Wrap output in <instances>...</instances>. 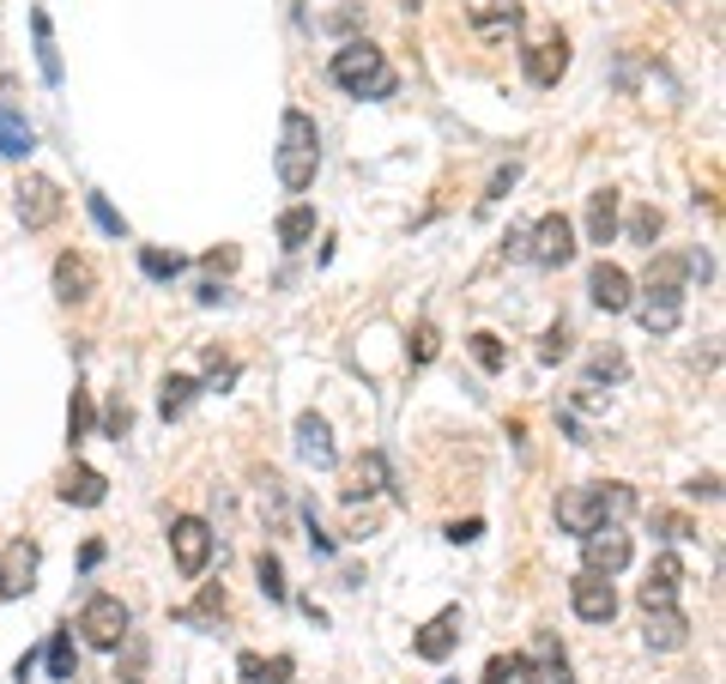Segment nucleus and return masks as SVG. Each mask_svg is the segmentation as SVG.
<instances>
[{
  "instance_id": "473e14b6",
  "label": "nucleus",
  "mask_w": 726,
  "mask_h": 684,
  "mask_svg": "<svg viewBox=\"0 0 726 684\" xmlns=\"http://www.w3.org/2000/svg\"><path fill=\"white\" fill-rule=\"evenodd\" d=\"M472 364H479V369H491V376H496V369L508 364L503 340H496V333H472Z\"/></svg>"
},
{
  "instance_id": "a18cd8bd",
  "label": "nucleus",
  "mask_w": 726,
  "mask_h": 684,
  "mask_svg": "<svg viewBox=\"0 0 726 684\" xmlns=\"http://www.w3.org/2000/svg\"><path fill=\"white\" fill-rule=\"evenodd\" d=\"M660 533H666V540H690V533H696V527H690L684 515H660Z\"/></svg>"
},
{
  "instance_id": "4c0bfd02",
  "label": "nucleus",
  "mask_w": 726,
  "mask_h": 684,
  "mask_svg": "<svg viewBox=\"0 0 726 684\" xmlns=\"http://www.w3.org/2000/svg\"><path fill=\"white\" fill-rule=\"evenodd\" d=\"M231 382H236V357L207 352V388H231Z\"/></svg>"
},
{
  "instance_id": "79ce46f5",
  "label": "nucleus",
  "mask_w": 726,
  "mask_h": 684,
  "mask_svg": "<svg viewBox=\"0 0 726 684\" xmlns=\"http://www.w3.org/2000/svg\"><path fill=\"white\" fill-rule=\"evenodd\" d=\"M236 261H243V255H236L231 243H224V249H207V273H236Z\"/></svg>"
},
{
  "instance_id": "bb28decb",
  "label": "nucleus",
  "mask_w": 726,
  "mask_h": 684,
  "mask_svg": "<svg viewBox=\"0 0 726 684\" xmlns=\"http://www.w3.org/2000/svg\"><path fill=\"white\" fill-rule=\"evenodd\" d=\"M309 237H315V207H291V212H279V243H285V249H303Z\"/></svg>"
},
{
  "instance_id": "a19ab883",
  "label": "nucleus",
  "mask_w": 726,
  "mask_h": 684,
  "mask_svg": "<svg viewBox=\"0 0 726 684\" xmlns=\"http://www.w3.org/2000/svg\"><path fill=\"white\" fill-rule=\"evenodd\" d=\"M539 357H544V364L570 357V333H563V328H551V333H544V345H539Z\"/></svg>"
},
{
  "instance_id": "c9c22d12",
  "label": "nucleus",
  "mask_w": 726,
  "mask_h": 684,
  "mask_svg": "<svg viewBox=\"0 0 726 684\" xmlns=\"http://www.w3.org/2000/svg\"><path fill=\"white\" fill-rule=\"evenodd\" d=\"M599 497H606V521H623V515H635V491H630V485H599Z\"/></svg>"
},
{
  "instance_id": "393cba45",
  "label": "nucleus",
  "mask_w": 726,
  "mask_h": 684,
  "mask_svg": "<svg viewBox=\"0 0 726 684\" xmlns=\"http://www.w3.org/2000/svg\"><path fill=\"white\" fill-rule=\"evenodd\" d=\"M31 31H37V67H43V80L61 85V49H55V31H49V13H31Z\"/></svg>"
},
{
  "instance_id": "f3484780",
  "label": "nucleus",
  "mask_w": 726,
  "mask_h": 684,
  "mask_svg": "<svg viewBox=\"0 0 726 684\" xmlns=\"http://www.w3.org/2000/svg\"><path fill=\"white\" fill-rule=\"evenodd\" d=\"M563 73H570V43L563 37H544V43L527 49V80L532 85H558Z\"/></svg>"
},
{
  "instance_id": "de8ad7c7",
  "label": "nucleus",
  "mask_w": 726,
  "mask_h": 684,
  "mask_svg": "<svg viewBox=\"0 0 726 684\" xmlns=\"http://www.w3.org/2000/svg\"><path fill=\"white\" fill-rule=\"evenodd\" d=\"M0 104H7V80H0Z\"/></svg>"
},
{
  "instance_id": "b1692460",
  "label": "nucleus",
  "mask_w": 726,
  "mask_h": 684,
  "mask_svg": "<svg viewBox=\"0 0 726 684\" xmlns=\"http://www.w3.org/2000/svg\"><path fill=\"white\" fill-rule=\"evenodd\" d=\"M236 672H243L248 684H291V654H272V660H260V654H243L236 660Z\"/></svg>"
},
{
  "instance_id": "aec40b11",
  "label": "nucleus",
  "mask_w": 726,
  "mask_h": 684,
  "mask_svg": "<svg viewBox=\"0 0 726 684\" xmlns=\"http://www.w3.org/2000/svg\"><path fill=\"white\" fill-rule=\"evenodd\" d=\"M61 497L79 503V509H97V503L109 497V479L97 473V467H73V473L61 479Z\"/></svg>"
},
{
  "instance_id": "49530a36",
  "label": "nucleus",
  "mask_w": 726,
  "mask_h": 684,
  "mask_svg": "<svg viewBox=\"0 0 726 684\" xmlns=\"http://www.w3.org/2000/svg\"><path fill=\"white\" fill-rule=\"evenodd\" d=\"M479 533H484V521H454V527H448V540H454V545H472Z\"/></svg>"
},
{
  "instance_id": "20e7f679",
  "label": "nucleus",
  "mask_w": 726,
  "mask_h": 684,
  "mask_svg": "<svg viewBox=\"0 0 726 684\" xmlns=\"http://www.w3.org/2000/svg\"><path fill=\"white\" fill-rule=\"evenodd\" d=\"M520 255H527L532 267H570L575 261V224L563 219V212H544L527 237H520Z\"/></svg>"
},
{
  "instance_id": "c756f323",
  "label": "nucleus",
  "mask_w": 726,
  "mask_h": 684,
  "mask_svg": "<svg viewBox=\"0 0 726 684\" xmlns=\"http://www.w3.org/2000/svg\"><path fill=\"white\" fill-rule=\"evenodd\" d=\"M91 431H97V406H91L85 388H73V406H67V436H73V443H85Z\"/></svg>"
},
{
  "instance_id": "f704fd0d",
  "label": "nucleus",
  "mask_w": 726,
  "mask_h": 684,
  "mask_svg": "<svg viewBox=\"0 0 726 684\" xmlns=\"http://www.w3.org/2000/svg\"><path fill=\"white\" fill-rule=\"evenodd\" d=\"M212 612H224V588H219V581L200 593V605H182L176 618H182V624H200V618H212Z\"/></svg>"
},
{
  "instance_id": "09e8293b",
  "label": "nucleus",
  "mask_w": 726,
  "mask_h": 684,
  "mask_svg": "<svg viewBox=\"0 0 726 684\" xmlns=\"http://www.w3.org/2000/svg\"><path fill=\"white\" fill-rule=\"evenodd\" d=\"M406 7H418V0H406Z\"/></svg>"
},
{
  "instance_id": "1a4fd4ad",
  "label": "nucleus",
  "mask_w": 726,
  "mask_h": 684,
  "mask_svg": "<svg viewBox=\"0 0 726 684\" xmlns=\"http://www.w3.org/2000/svg\"><path fill=\"white\" fill-rule=\"evenodd\" d=\"M570 605H575V618H587V624H611V618H618V593H611V576H594V569H582V576L570 581Z\"/></svg>"
},
{
  "instance_id": "cd10ccee",
  "label": "nucleus",
  "mask_w": 726,
  "mask_h": 684,
  "mask_svg": "<svg viewBox=\"0 0 726 684\" xmlns=\"http://www.w3.org/2000/svg\"><path fill=\"white\" fill-rule=\"evenodd\" d=\"M684 279H690V261H684V255H654V261H648V279H642V285L684 291Z\"/></svg>"
},
{
  "instance_id": "a878e982",
  "label": "nucleus",
  "mask_w": 726,
  "mask_h": 684,
  "mask_svg": "<svg viewBox=\"0 0 726 684\" xmlns=\"http://www.w3.org/2000/svg\"><path fill=\"white\" fill-rule=\"evenodd\" d=\"M195 394H200V382H195V376H164V394H157V412H164V418H182V412L195 406Z\"/></svg>"
},
{
  "instance_id": "dca6fc26",
  "label": "nucleus",
  "mask_w": 726,
  "mask_h": 684,
  "mask_svg": "<svg viewBox=\"0 0 726 684\" xmlns=\"http://www.w3.org/2000/svg\"><path fill=\"white\" fill-rule=\"evenodd\" d=\"M91 291H97V267H91V255H61V261H55V297L85 303Z\"/></svg>"
},
{
  "instance_id": "423d86ee",
  "label": "nucleus",
  "mask_w": 726,
  "mask_h": 684,
  "mask_svg": "<svg viewBox=\"0 0 726 684\" xmlns=\"http://www.w3.org/2000/svg\"><path fill=\"white\" fill-rule=\"evenodd\" d=\"M169 552H176L182 576H200L212 557V527L200 521V515H176V521H169Z\"/></svg>"
},
{
  "instance_id": "f8f14e48",
  "label": "nucleus",
  "mask_w": 726,
  "mask_h": 684,
  "mask_svg": "<svg viewBox=\"0 0 726 684\" xmlns=\"http://www.w3.org/2000/svg\"><path fill=\"white\" fill-rule=\"evenodd\" d=\"M630 303L648 333H672L678 316H684V291H666V285H642V297H630Z\"/></svg>"
},
{
  "instance_id": "5701e85b",
  "label": "nucleus",
  "mask_w": 726,
  "mask_h": 684,
  "mask_svg": "<svg viewBox=\"0 0 726 684\" xmlns=\"http://www.w3.org/2000/svg\"><path fill=\"white\" fill-rule=\"evenodd\" d=\"M31 145H37L31 121L19 116V109H7V104H0V158H25Z\"/></svg>"
},
{
  "instance_id": "9b49d317",
  "label": "nucleus",
  "mask_w": 726,
  "mask_h": 684,
  "mask_svg": "<svg viewBox=\"0 0 726 684\" xmlns=\"http://www.w3.org/2000/svg\"><path fill=\"white\" fill-rule=\"evenodd\" d=\"M346 503H370V497H382V491H388V455H382V448H363L358 461L346 467Z\"/></svg>"
},
{
  "instance_id": "7c9ffc66",
  "label": "nucleus",
  "mask_w": 726,
  "mask_h": 684,
  "mask_svg": "<svg viewBox=\"0 0 726 684\" xmlns=\"http://www.w3.org/2000/svg\"><path fill=\"white\" fill-rule=\"evenodd\" d=\"M182 267H188V261H182L176 249H140V273L145 279H176Z\"/></svg>"
},
{
  "instance_id": "37998d69",
  "label": "nucleus",
  "mask_w": 726,
  "mask_h": 684,
  "mask_svg": "<svg viewBox=\"0 0 726 684\" xmlns=\"http://www.w3.org/2000/svg\"><path fill=\"white\" fill-rule=\"evenodd\" d=\"M690 497H721V473H696V479H690Z\"/></svg>"
},
{
  "instance_id": "39448f33",
  "label": "nucleus",
  "mask_w": 726,
  "mask_h": 684,
  "mask_svg": "<svg viewBox=\"0 0 726 684\" xmlns=\"http://www.w3.org/2000/svg\"><path fill=\"white\" fill-rule=\"evenodd\" d=\"M13 194H19L13 207H19V224H25V231H49V224L61 219V207H67V194L49 182V176H25Z\"/></svg>"
},
{
  "instance_id": "f257e3e1",
  "label": "nucleus",
  "mask_w": 726,
  "mask_h": 684,
  "mask_svg": "<svg viewBox=\"0 0 726 684\" xmlns=\"http://www.w3.org/2000/svg\"><path fill=\"white\" fill-rule=\"evenodd\" d=\"M327 73H333V85L351 97H394V67L376 43H346V49H333Z\"/></svg>"
},
{
  "instance_id": "9d476101",
  "label": "nucleus",
  "mask_w": 726,
  "mask_h": 684,
  "mask_svg": "<svg viewBox=\"0 0 726 684\" xmlns=\"http://www.w3.org/2000/svg\"><path fill=\"white\" fill-rule=\"evenodd\" d=\"M558 527L563 533H594V527H606V497H599V485H575L558 497Z\"/></svg>"
},
{
  "instance_id": "c03bdc74",
  "label": "nucleus",
  "mask_w": 726,
  "mask_h": 684,
  "mask_svg": "<svg viewBox=\"0 0 726 684\" xmlns=\"http://www.w3.org/2000/svg\"><path fill=\"white\" fill-rule=\"evenodd\" d=\"M508 679H515V660H508V654H496L491 667H484V684H508Z\"/></svg>"
},
{
  "instance_id": "a211bd4d",
  "label": "nucleus",
  "mask_w": 726,
  "mask_h": 684,
  "mask_svg": "<svg viewBox=\"0 0 726 684\" xmlns=\"http://www.w3.org/2000/svg\"><path fill=\"white\" fill-rule=\"evenodd\" d=\"M642 636H648L654 654H678V648L690 642V618L678 612V605H666V612H648V630Z\"/></svg>"
},
{
  "instance_id": "0eeeda50",
  "label": "nucleus",
  "mask_w": 726,
  "mask_h": 684,
  "mask_svg": "<svg viewBox=\"0 0 726 684\" xmlns=\"http://www.w3.org/2000/svg\"><path fill=\"white\" fill-rule=\"evenodd\" d=\"M37 569H43L37 540H13L0 552V593H7V600H25V593L37 588Z\"/></svg>"
},
{
  "instance_id": "f03ea898",
  "label": "nucleus",
  "mask_w": 726,
  "mask_h": 684,
  "mask_svg": "<svg viewBox=\"0 0 726 684\" xmlns=\"http://www.w3.org/2000/svg\"><path fill=\"white\" fill-rule=\"evenodd\" d=\"M315 170H321V133H315V121L303 109H285V128H279V182L291 194H303L315 182Z\"/></svg>"
},
{
  "instance_id": "e433bc0d",
  "label": "nucleus",
  "mask_w": 726,
  "mask_h": 684,
  "mask_svg": "<svg viewBox=\"0 0 726 684\" xmlns=\"http://www.w3.org/2000/svg\"><path fill=\"white\" fill-rule=\"evenodd\" d=\"M85 207H91V219H97V231H109V237H128V224H121V212H116V207H109V200H104V194H91V200H85Z\"/></svg>"
},
{
  "instance_id": "72a5a7b5",
  "label": "nucleus",
  "mask_w": 726,
  "mask_h": 684,
  "mask_svg": "<svg viewBox=\"0 0 726 684\" xmlns=\"http://www.w3.org/2000/svg\"><path fill=\"white\" fill-rule=\"evenodd\" d=\"M255 576H260V593H267V600H285V569H279V557H272V552L255 557Z\"/></svg>"
},
{
  "instance_id": "412c9836",
  "label": "nucleus",
  "mask_w": 726,
  "mask_h": 684,
  "mask_svg": "<svg viewBox=\"0 0 726 684\" xmlns=\"http://www.w3.org/2000/svg\"><path fill=\"white\" fill-rule=\"evenodd\" d=\"M618 237V188L587 194V243H611Z\"/></svg>"
},
{
  "instance_id": "6ab92c4d",
  "label": "nucleus",
  "mask_w": 726,
  "mask_h": 684,
  "mask_svg": "<svg viewBox=\"0 0 726 684\" xmlns=\"http://www.w3.org/2000/svg\"><path fill=\"white\" fill-rule=\"evenodd\" d=\"M297 455H303L309 467H333V461H339L333 431H327V424L315 418V412H303V418H297Z\"/></svg>"
},
{
  "instance_id": "ddd939ff",
  "label": "nucleus",
  "mask_w": 726,
  "mask_h": 684,
  "mask_svg": "<svg viewBox=\"0 0 726 684\" xmlns=\"http://www.w3.org/2000/svg\"><path fill=\"white\" fill-rule=\"evenodd\" d=\"M587 297H594V309H606V316H623V309H630V297H635V285H630V273H623V267L599 261L594 273H587Z\"/></svg>"
},
{
  "instance_id": "58836bf2",
  "label": "nucleus",
  "mask_w": 726,
  "mask_h": 684,
  "mask_svg": "<svg viewBox=\"0 0 726 684\" xmlns=\"http://www.w3.org/2000/svg\"><path fill=\"white\" fill-rule=\"evenodd\" d=\"M436 352H442V333H436V328H430V321H424V328L412 333V364H430V357H436Z\"/></svg>"
},
{
  "instance_id": "4468645a",
  "label": "nucleus",
  "mask_w": 726,
  "mask_h": 684,
  "mask_svg": "<svg viewBox=\"0 0 726 684\" xmlns=\"http://www.w3.org/2000/svg\"><path fill=\"white\" fill-rule=\"evenodd\" d=\"M678 581H684V564H678L672 552L666 557H654V569H648V581H642V612H666V605H678Z\"/></svg>"
},
{
  "instance_id": "4be33fe9",
  "label": "nucleus",
  "mask_w": 726,
  "mask_h": 684,
  "mask_svg": "<svg viewBox=\"0 0 726 684\" xmlns=\"http://www.w3.org/2000/svg\"><path fill=\"white\" fill-rule=\"evenodd\" d=\"M43 660H49V679L55 684H79V648H73V630H55L49 648H43Z\"/></svg>"
},
{
  "instance_id": "7ed1b4c3",
  "label": "nucleus",
  "mask_w": 726,
  "mask_h": 684,
  "mask_svg": "<svg viewBox=\"0 0 726 684\" xmlns=\"http://www.w3.org/2000/svg\"><path fill=\"white\" fill-rule=\"evenodd\" d=\"M79 636H85L91 648H121L133 636V618H128V605L116 600V593H91L85 612H79Z\"/></svg>"
},
{
  "instance_id": "2f4dec72",
  "label": "nucleus",
  "mask_w": 726,
  "mask_h": 684,
  "mask_svg": "<svg viewBox=\"0 0 726 684\" xmlns=\"http://www.w3.org/2000/svg\"><path fill=\"white\" fill-rule=\"evenodd\" d=\"M515 25H520V7H515V0H491V7L479 13V31H484V37H496V31H515Z\"/></svg>"
},
{
  "instance_id": "c85d7f7f",
  "label": "nucleus",
  "mask_w": 726,
  "mask_h": 684,
  "mask_svg": "<svg viewBox=\"0 0 726 684\" xmlns=\"http://www.w3.org/2000/svg\"><path fill=\"white\" fill-rule=\"evenodd\" d=\"M660 207H635L630 219H623V237L630 243H642V249H654V237H660Z\"/></svg>"
},
{
  "instance_id": "2eb2a0df",
  "label": "nucleus",
  "mask_w": 726,
  "mask_h": 684,
  "mask_svg": "<svg viewBox=\"0 0 726 684\" xmlns=\"http://www.w3.org/2000/svg\"><path fill=\"white\" fill-rule=\"evenodd\" d=\"M454 642H460V605H448V612H436V618L418 630V660H430V667H442V660L454 654Z\"/></svg>"
},
{
  "instance_id": "6e6552de",
  "label": "nucleus",
  "mask_w": 726,
  "mask_h": 684,
  "mask_svg": "<svg viewBox=\"0 0 726 684\" xmlns=\"http://www.w3.org/2000/svg\"><path fill=\"white\" fill-rule=\"evenodd\" d=\"M582 557H587L594 576H618V569L630 564V533H623L618 521L594 527V533H582Z\"/></svg>"
},
{
  "instance_id": "ea45409f",
  "label": "nucleus",
  "mask_w": 726,
  "mask_h": 684,
  "mask_svg": "<svg viewBox=\"0 0 726 684\" xmlns=\"http://www.w3.org/2000/svg\"><path fill=\"white\" fill-rule=\"evenodd\" d=\"M128 431H133V412H128V406H121V400H116V406L104 412V436H116V443H121V436H128Z\"/></svg>"
}]
</instances>
